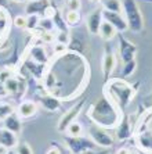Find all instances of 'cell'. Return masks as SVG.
<instances>
[{
  "instance_id": "60d3db41",
  "label": "cell",
  "mask_w": 152,
  "mask_h": 154,
  "mask_svg": "<svg viewBox=\"0 0 152 154\" xmlns=\"http://www.w3.org/2000/svg\"><path fill=\"white\" fill-rule=\"evenodd\" d=\"M83 154H97V153H91V151H87V153H83ZM98 154H105V153H98Z\"/></svg>"
},
{
  "instance_id": "4316f807",
  "label": "cell",
  "mask_w": 152,
  "mask_h": 154,
  "mask_svg": "<svg viewBox=\"0 0 152 154\" xmlns=\"http://www.w3.org/2000/svg\"><path fill=\"white\" fill-rule=\"evenodd\" d=\"M40 39L43 40L44 43H53L54 39H55V36H54L53 32H50V31H42L40 32Z\"/></svg>"
},
{
  "instance_id": "1f68e13d",
  "label": "cell",
  "mask_w": 152,
  "mask_h": 154,
  "mask_svg": "<svg viewBox=\"0 0 152 154\" xmlns=\"http://www.w3.org/2000/svg\"><path fill=\"white\" fill-rule=\"evenodd\" d=\"M82 7L80 0H68V10H75L79 11Z\"/></svg>"
},
{
  "instance_id": "5bb4252c",
  "label": "cell",
  "mask_w": 152,
  "mask_h": 154,
  "mask_svg": "<svg viewBox=\"0 0 152 154\" xmlns=\"http://www.w3.org/2000/svg\"><path fill=\"white\" fill-rule=\"evenodd\" d=\"M131 135H133V131H131V126H130V121L124 115L123 118L120 119L119 125L116 128V137L119 140H126L129 137H131Z\"/></svg>"
},
{
  "instance_id": "cb8c5ba5",
  "label": "cell",
  "mask_w": 152,
  "mask_h": 154,
  "mask_svg": "<svg viewBox=\"0 0 152 154\" xmlns=\"http://www.w3.org/2000/svg\"><path fill=\"white\" fill-rule=\"evenodd\" d=\"M67 132H68L69 136H80L82 133H83V126H82L80 122L73 121L72 124H69Z\"/></svg>"
},
{
  "instance_id": "f1b7e54d",
  "label": "cell",
  "mask_w": 152,
  "mask_h": 154,
  "mask_svg": "<svg viewBox=\"0 0 152 154\" xmlns=\"http://www.w3.org/2000/svg\"><path fill=\"white\" fill-rule=\"evenodd\" d=\"M40 26H42V29L43 31H53V28H54V22H51V20L50 18H43V20H40V24H39Z\"/></svg>"
},
{
  "instance_id": "ee69618b",
  "label": "cell",
  "mask_w": 152,
  "mask_h": 154,
  "mask_svg": "<svg viewBox=\"0 0 152 154\" xmlns=\"http://www.w3.org/2000/svg\"><path fill=\"white\" fill-rule=\"evenodd\" d=\"M61 154H67V153H64V151H62V150H61Z\"/></svg>"
},
{
  "instance_id": "4fadbf2b",
  "label": "cell",
  "mask_w": 152,
  "mask_h": 154,
  "mask_svg": "<svg viewBox=\"0 0 152 154\" xmlns=\"http://www.w3.org/2000/svg\"><path fill=\"white\" fill-rule=\"evenodd\" d=\"M0 144H3L7 149H14L18 146V137L17 133L11 132L6 128L0 129Z\"/></svg>"
},
{
  "instance_id": "8d00e7d4",
  "label": "cell",
  "mask_w": 152,
  "mask_h": 154,
  "mask_svg": "<svg viewBox=\"0 0 152 154\" xmlns=\"http://www.w3.org/2000/svg\"><path fill=\"white\" fill-rule=\"evenodd\" d=\"M116 154H131V150L130 149H126V147H122V149H119L116 151Z\"/></svg>"
},
{
  "instance_id": "8fae6325",
  "label": "cell",
  "mask_w": 152,
  "mask_h": 154,
  "mask_svg": "<svg viewBox=\"0 0 152 154\" xmlns=\"http://www.w3.org/2000/svg\"><path fill=\"white\" fill-rule=\"evenodd\" d=\"M137 146L140 151L152 154V133L149 131H142L137 135Z\"/></svg>"
},
{
  "instance_id": "603a6c76",
  "label": "cell",
  "mask_w": 152,
  "mask_h": 154,
  "mask_svg": "<svg viewBox=\"0 0 152 154\" xmlns=\"http://www.w3.org/2000/svg\"><path fill=\"white\" fill-rule=\"evenodd\" d=\"M65 21H67L68 25H71V26L78 25L79 22H80V14H79V11L68 10V13L65 14Z\"/></svg>"
},
{
  "instance_id": "2e32d148",
  "label": "cell",
  "mask_w": 152,
  "mask_h": 154,
  "mask_svg": "<svg viewBox=\"0 0 152 154\" xmlns=\"http://www.w3.org/2000/svg\"><path fill=\"white\" fill-rule=\"evenodd\" d=\"M98 35L103 38L104 40H112L115 36H116V29L113 28L108 21L104 20L101 26H100V31H98Z\"/></svg>"
},
{
  "instance_id": "83f0119b",
  "label": "cell",
  "mask_w": 152,
  "mask_h": 154,
  "mask_svg": "<svg viewBox=\"0 0 152 154\" xmlns=\"http://www.w3.org/2000/svg\"><path fill=\"white\" fill-rule=\"evenodd\" d=\"M17 154H33L32 149L28 143H18L17 146Z\"/></svg>"
},
{
  "instance_id": "ba28073f",
  "label": "cell",
  "mask_w": 152,
  "mask_h": 154,
  "mask_svg": "<svg viewBox=\"0 0 152 154\" xmlns=\"http://www.w3.org/2000/svg\"><path fill=\"white\" fill-rule=\"evenodd\" d=\"M82 107H83V101L79 103L78 106H73L71 110L65 111V114L62 115V118H61L60 122H58V131H60V132H65V131H67L69 124H72V122L76 119V117L79 115Z\"/></svg>"
},
{
  "instance_id": "277c9868",
  "label": "cell",
  "mask_w": 152,
  "mask_h": 154,
  "mask_svg": "<svg viewBox=\"0 0 152 154\" xmlns=\"http://www.w3.org/2000/svg\"><path fill=\"white\" fill-rule=\"evenodd\" d=\"M65 142L72 154H83L87 151H93L97 146L93 140L80 136H65Z\"/></svg>"
},
{
  "instance_id": "52a82bcc",
  "label": "cell",
  "mask_w": 152,
  "mask_h": 154,
  "mask_svg": "<svg viewBox=\"0 0 152 154\" xmlns=\"http://www.w3.org/2000/svg\"><path fill=\"white\" fill-rule=\"evenodd\" d=\"M103 18L105 20V21L109 22L111 25L116 29V31L124 32L126 29H129L127 22H126V20L120 15V13H112V11L103 10Z\"/></svg>"
},
{
  "instance_id": "ab89813d",
  "label": "cell",
  "mask_w": 152,
  "mask_h": 154,
  "mask_svg": "<svg viewBox=\"0 0 152 154\" xmlns=\"http://www.w3.org/2000/svg\"><path fill=\"white\" fill-rule=\"evenodd\" d=\"M0 18H4V11L1 7H0Z\"/></svg>"
},
{
  "instance_id": "7402d4cb",
  "label": "cell",
  "mask_w": 152,
  "mask_h": 154,
  "mask_svg": "<svg viewBox=\"0 0 152 154\" xmlns=\"http://www.w3.org/2000/svg\"><path fill=\"white\" fill-rule=\"evenodd\" d=\"M31 56H32V58L35 61H37V63H46L47 61V54H46V51H44V49H43L42 46H35L33 47Z\"/></svg>"
},
{
  "instance_id": "74e56055",
  "label": "cell",
  "mask_w": 152,
  "mask_h": 154,
  "mask_svg": "<svg viewBox=\"0 0 152 154\" xmlns=\"http://www.w3.org/2000/svg\"><path fill=\"white\" fill-rule=\"evenodd\" d=\"M8 151H10V149L4 147L3 144H0V154H8Z\"/></svg>"
},
{
  "instance_id": "7c38bea8",
  "label": "cell",
  "mask_w": 152,
  "mask_h": 154,
  "mask_svg": "<svg viewBox=\"0 0 152 154\" xmlns=\"http://www.w3.org/2000/svg\"><path fill=\"white\" fill-rule=\"evenodd\" d=\"M37 112V106H36L35 101L26 100L22 101L17 108V115L19 118H31Z\"/></svg>"
},
{
  "instance_id": "5b68a950",
  "label": "cell",
  "mask_w": 152,
  "mask_h": 154,
  "mask_svg": "<svg viewBox=\"0 0 152 154\" xmlns=\"http://www.w3.org/2000/svg\"><path fill=\"white\" fill-rule=\"evenodd\" d=\"M88 135L91 137V140L97 146L101 147H112L113 146V137L111 133L104 131L103 128H100L98 125H93L88 129Z\"/></svg>"
},
{
  "instance_id": "7a4b0ae2",
  "label": "cell",
  "mask_w": 152,
  "mask_h": 154,
  "mask_svg": "<svg viewBox=\"0 0 152 154\" xmlns=\"http://www.w3.org/2000/svg\"><path fill=\"white\" fill-rule=\"evenodd\" d=\"M122 7L124 11V20L130 31L138 33L144 29V17L136 0H122Z\"/></svg>"
},
{
  "instance_id": "8992f818",
  "label": "cell",
  "mask_w": 152,
  "mask_h": 154,
  "mask_svg": "<svg viewBox=\"0 0 152 154\" xmlns=\"http://www.w3.org/2000/svg\"><path fill=\"white\" fill-rule=\"evenodd\" d=\"M119 50H120V58H122V61L126 64V63H129V61L134 60L137 47H136L134 43L129 42L126 38L120 36V39H119Z\"/></svg>"
},
{
  "instance_id": "7bdbcfd3",
  "label": "cell",
  "mask_w": 152,
  "mask_h": 154,
  "mask_svg": "<svg viewBox=\"0 0 152 154\" xmlns=\"http://www.w3.org/2000/svg\"><path fill=\"white\" fill-rule=\"evenodd\" d=\"M90 2H93V3H97V2H100V0H90Z\"/></svg>"
},
{
  "instance_id": "f6af8a7d",
  "label": "cell",
  "mask_w": 152,
  "mask_h": 154,
  "mask_svg": "<svg viewBox=\"0 0 152 154\" xmlns=\"http://www.w3.org/2000/svg\"><path fill=\"white\" fill-rule=\"evenodd\" d=\"M151 2H152V0H151Z\"/></svg>"
},
{
  "instance_id": "9c48e42d",
  "label": "cell",
  "mask_w": 152,
  "mask_h": 154,
  "mask_svg": "<svg viewBox=\"0 0 152 154\" xmlns=\"http://www.w3.org/2000/svg\"><path fill=\"white\" fill-rule=\"evenodd\" d=\"M104 18H103V11L101 10H94L91 14L86 18V26L87 31L93 35H97L100 31V26L103 24Z\"/></svg>"
},
{
  "instance_id": "9a60e30c",
  "label": "cell",
  "mask_w": 152,
  "mask_h": 154,
  "mask_svg": "<svg viewBox=\"0 0 152 154\" xmlns=\"http://www.w3.org/2000/svg\"><path fill=\"white\" fill-rule=\"evenodd\" d=\"M4 128L11 131V132H14V133H18L21 131V128H22L21 118L17 115V112L11 114L10 117H7V118L4 119Z\"/></svg>"
},
{
  "instance_id": "e0dca14e",
  "label": "cell",
  "mask_w": 152,
  "mask_h": 154,
  "mask_svg": "<svg viewBox=\"0 0 152 154\" xmlns=\"http://www.w3.org/2000/svg\"><path fill=\"white\" fill-rule=\"evenodd\" d=\"M40 103H42V106L46 108L47 111H57L61 107L60 100L54 96H43Z\"/></svg>"
},
{
  "instance_id": "f35d334b",
  "label": "cell",
  "mask_w": 152,
  "mask_h": 154,
  "mask_svg": "<svg viewBox=\"0 0 152 154\" xmlns=\"http://www.w3.org/2000/svg\"><path fill=\"white\" fill-rule=\"evenodd\" d=\"M11 2H14V3H25L26 0H11Z\"/></svg>"
},
{
  "instance_id": "484cf974",
  "label": "cell",
  "mask_w": 152,
  "mask_h": 154,
  "mask_svg": "<svg viewBox=\"0 0 152 154\" xmlns=\"http://www.w3.org/2000/svg\"><path fill=\"white\" fill-rule=\"evenodd\" d=\"M136 69V60H131L129 63H126L123 67V76H129L131 75Z\"/></svg>"
},
{
  "instance_id": "d6986e66",
  "label": "cell",
  "mask_w": 152,
  "mask_h": 154,
  "mask_svg": "<svg viewBox=\"0 0 152 154\" xmlns=\"http://www.w3.org/2000/svg\"><path fill=\"white\" fill-rule=\"evenodd\" d=\"M100 3L105 11H112V13H120L123 10L122 2L120 0H100Z\"/></svg>"
},
{
  "instance_id": "d4e9b609",
  "label": "cell",
  "mask_w": 152,
  "mask_h": 154,
  "mask_svg": "<svg viewBox=\"0 0 152 154\" xmlns=\"http://www.w3.org/2000/svg\"><path fill=\"white\" fill-rule=\"evenodd\" d=\"M40 24V18L37 14H32L26 17V28L28 29H35L37 28Z\"/></svg>"
},
{
  "instance_id": "836d02e7",
  "label": "cell",
  "mask_w": 152,
  "mask_h": 154,
  "mask_svg": "<svg viewBox=\"0 0 152 154\" xmlns=\"http://www.w3.org/2000/svg\"><path fill=\"white\" fill-rule=\"evenodd\" d=\"M46 154H61V149L58 146H53V147H50L49 150H47Z\"/></svg>"
},
{
  "instance_id": "e575fe53",
  "label": "cell",
  "mask_w": 152,
  "mask_h": 154,
  "mask_svg": "<svg viewBox=\"0 0 152 154\" xmlns=\"http://www.w3.org/2000/svg\"><path fill=\"white\" fill-rule=\"evenodd\" d=\"M7 28V21H6V18H0V35L6 31Z\"/></svg>"
},
{
  "instance_id": "ffe728a7",
  "label": "cell",
  "mask_w": 152,
  "mask_h": 154,
  "mask_svg": "<svg viewBox=\"0 0 152 154\" xmlns=\"http://www.w3.org/2000/svg\"><path fill=\"white\" fill-rule=\"evenodd\" d=\"M3 86H4V89H6V92L10 94H15L19 92V82H18V79H15V78L7 79V81L3 83Z\"/></svg>"
},
{
  "instance_id": "4dcf8cb0",
  "label": "cell",
  "mask_w": 152,
  "mask_h": 154,
  "mask_svg": "<svg viewBox=\"0 0 152 154\" xmlns=\"http://www.w3.org/2000/svg\"><path fill=\"white\" fill-rule=\"evenodd\" d=\"M13 78V75H11V71L8 68H3V69H0V83L3 85L7 79Z\"/></svg>"
},
{
  "instance_id": "d6a6232c",
  "label": "cell",
  "mask_w": 152,
  "mask_h": 154,
  "mask_svg": "<svg viewBox=\"0 0 152 154\" xmlns=\"http://www.w3.org/2000/svg\"><path fill=\"white\" fill-rule=\"evenodd\" d=\"M144 125H147L149 128V132L152 133V111L149 112V115L148 117H147V118H145V124Z\"/></svg>"
},
{
  "instance_id": "30bf717a",
  "label": "cell",
  "mask_w": 152,
  "mask_h": 154,
  "mask_svg": "<svg viewBox=\"0 0 152 154\" xmlns=\"http://www.w3.org/2000/svg\"><path fill=\"white\" fill-rule=\"evenodd\" d=\"M50 7L49 0H29V3L26 4L25 11L28 15L32 14H44L46 10Z\"/></svg>"
},
{
  "instance_id": "b9f144b4",
  "label": "cell",
  "mask_w": 152,
  "mask_h": 154,
  "mask_svg": "<svg viewBox=\"0 0 152 154\" xmlns=\"http://www.w3.org/2000/svg\"><path fill=\"white\" fill-rule=\"evenodd\" d=\"M131 154H140V151H134V150H131Z\"/></svg>"
},
{
  "instance_id": "44dd1931",
  "label": "cell",
  "mask_w": 152,
  "mask_h": 154,
  "mask_svg": "<svg viewBox=\"0 0 152 154\" xmlns=\"http://www.w3.org/2000/svg\"><path fill=\"white\" fill-rule=\"evenodd\" d=\"M11 114H14V107L10 103H7V101L0 100V119L4 121Z\"/></svg>"
},
{
  "instance_id": "6da1fadb",
  "label": "cell",
  "mask_w": 152,
  "mask_h": 154,
  "mask_svg": "<svg viewBox=\"0 0 152 154\" xmlns=\"http://www.w3.org/2000/svg\"><path fill=\"white\" fill-rule=\"evenodd\" d=\"M90 118L97 125L105 126V128H113V126H116V124H119L118 122L119 114L106 97H103L101 100H98L94 104V107L90 111Z\"/></svg>"
},
{
  "instance_id": "d590c367",
  "label": "cell",
  "mask_w": 152,
  "mask_h": 154,
  "mask_svg": "<svg viewBox=\"0 0 152 154\" xmlns=\"http://www.w3.org/2000/svg\"><path fill=\"white\" fill-rule=\"evenodd\" d=\"M64 50H65V45L57 42L55 47H54V51H55V53H61V51H64Z\"/></svg>"
},
{
  "instance_id": "ac0fdd59",
  "label": "cell",
  "mask_w": 152,
  "mask_h": 154,
  "mask_svg": "<svg viewBox=\"0 0 152 154\" xmlns=\"http://www.w3.org/2000/svg\"><path fill=\"white\" fill-rule=\"evenodd\" d=\"M113 68H115V56L112 53H108L105 54L103 61V71H104V76L105 79L109 78V75L112 74Z\"/></svg>"
},
{
  "instance_id": "f546056e",
  "label": "cell",
  "mask_w": 152,
  "mask_h": 154,
  "mask_svg": "<svg viewBox=\"0 0 152 154\" xmlns=\"http://www.w3.org/2000/svg\"><path fill=\"white\" fill-rule=\"evenodd\" d=\"M14 26L18 29H25L26 28V17L24 15H18L14 18Z\"/></svg>"
},
{
  "instance_id": "3957f363",
  "label": "cell",
  "mask_w": 152,
  "mask_h": 154,
  "mask_svg": "<svg viewBox=\"0 0 152 154\" xmlns=\"http://www.w3.org/2000/svg\"><path fill=\"white\" fill-rule=\"evenodd\" d=\"M109 93L118 106L120 108H124L134 96V89L122 79H115L109 82Z\"/></svg>"
}]
</instances>
